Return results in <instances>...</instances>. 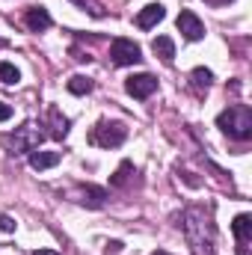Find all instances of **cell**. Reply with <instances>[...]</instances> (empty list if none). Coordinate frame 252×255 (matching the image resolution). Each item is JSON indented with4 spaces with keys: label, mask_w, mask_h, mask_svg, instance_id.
Listing matches in <instances>:
<instances>
[{
    "label": "cell",
    "mask_w": 252,
    "mask_h": 255,
    "mask_svg": "<svg viewBox=\"0 0 252 255\" xmlns=\"http://www.w3.org/2000/svg\"><path fill=\"white\" fill-rule=\"evenodd\" d=\"M184 238L196 255H214V223L205 208H187L181 217Z\"/></svg>",
    "instance_id": "1"
},
{
    "label": "cell",
    "mask_w": 252,
    "mask_h": 255,
    "mask_svg": "<svg viewBox=\"0 0 252 255\" xmlns=\"http://www.w3.org/2000/svg\"><path fill=\"white\" fill-rule=\"evenodd\" d=\"M217 128H220L226 136L244 142V139L252 136V110L247 104H232L229 110H223V113L217 116Z\"/></svg>",
    "instance_id": "2"
},
{
    "label": "cell",
    "mask_w": 252,
    "mask_h": 255,
    "mask_svg": "<svg viewBox=\"0 0 252 255\" xmlns=\"http://www.w3.org/2000/svg\"><path fill=\"white\" fill-rule=\"evenodd\" d=\"M45 139V130L36 125V122H24L21 128H15V133H9L6 136V145H9V151L12 154H30V151H36L39 148V142Z\"/></svg>",
    "instance_id": "3"
},
{
    "label": "cell",
    "mask_w": 252,
    "mask_h": 255,
    "mask_svg": "<svg viewBox=\"0 0 252 255\" xmlns=\"http://www.w3.org/2000/svg\"><path fill=\"white\" fill-rule=\"evenodd\" d=\"M127 139V128L125 122H98L89 133V142L92 145H101V148H116Z\"/></svg>",
    "instance_id": "4"
},
{
    "label": "cell",
    "mask_w": 252,
    "mask_h": 255,
    "mask_svg": "<svg viewBox=\"0 0 252 255\" xmlns=\"http://www.w3.org/2000/svg\"><path fill=\"white\" fill-rule=\"evenodd\" d=\"M110 60H113V65H136L142 63V48L133 39H113Z\"/></svg>",
    "instance_id": "5"
},
{
    "label": "cell",
    "mask_w": 252,
    "mask_h": 255,
    "mask_svg": "<svg viewBox=\"0 0 252 255\" xmlns=\"http://www.w3.org/2000/svg\"><path fill=\"white\" fill-rule=\"evenodd\" d=\"M125 92L127 95H133V98H148V95L157 92V77L148 74V71H142V74H130V77L125 80Z\"/></svg>",
    "instance_id": "6"
},
{
    "label": "cell",
    "mask_w": 252,
    "mask_h": 255,
    "mask_svg": "<svg viewBox=\"0 0 252 255\" xmlns=\"http://www.w3.org/2000/svg\"><path fill=\"white\" fill-rule=\"evenodd\" d=\"M232 232L238 238V255H250V241H252V217L250 214H238L232 223Z\"/></svg>",
    "instance_id": "7"
},
{
    "label": "cell",
    "mask_w": 252,
    "mask_h": 255,
    "mask_svg": "<svg viewBox=\"0 0 252 255\" xmlns=\"http://www.w3.org/2000/svg\"><path fill=\"white\" fill-rule=\"evenodd\" d=\"M175 24H178V30L184 33V39H187V42H199V39L205 36V24H202V21L196 18V12H190V9H184V12L178 15V21H175Z\"/></svg>",
    "instance_id": "8"
},
{
    "label": "cell",
    "mask_w": 252,
    "mask_h": 255,
    "mask_svg": "<svg viewBox=\"0 0 252 255\" xmlns=\"http://www.w3.org/2000/svg\"><path fill=\"white\" fill-rule=\"evenodd\" d=\"M24 24H27L30 33H45V30L54 24V18H51V12H48L45 6H30L27 15H24Z\"/></svg>",
    "instance_id": "9"
},
{
    "label": "cell",
    "mask_w": 252,
    "mask_h": 255,
    "mask_svg": "<svg viewBox=\"0 0 252 255\" xmlns=\"http://www.w3.org/2000/svg\"><path fill=\"white\" fill-rule=\"evenodd\" d=\"M166 18V9L160 6V3H148L145 9H139V15H136V27L139 30H151L157 21H163Z\"/></svg>",
    "instance_id": "10"
},
{
    "label": "cell",
    "mask_w": 252,
    "mask_h": 255,
    "mask_svg": "<svg viewBox=\"0 0 252 255\" xmlns=\"http://www.w3.org/2000/svg\"><path fill=\"white\" fill-rule=\"evenodd\" d=\"M74 196H77L80 205H89V208H101V205L107 202V190H104V187H92V184H89V187H80Z\"/></svg>",
    "instance_id": "11"
},
{
    "label": "cell",
    "mask_w": 252,
    "mask_h": 255,
    "mask_svg": "<svg viewBox=\"0 0 252 255\" xmlns=\"http://www.w3.org/2000/svg\"><path fill=\"white\" fill-rule=\"evenodd\" d=\"M63 160V154L60 151H30V166L33 169H51V166H57Z\"/></svg>",
    "instance_id": "12"
},
{
    "label": "cell",
    "mask_w": 252,
    "mask_h": 255,
    "mask_svg": "<svg viewBox=\"0 0 252 255\" xmlns=\"http://www.w3.org/2000/svg\"><path fill=\"white\" fill-rule=\"evenodd\" d=\"M151 51H154L163 63H172V57H175V42H172L169 36H157V39L151 42Z\"/></svg>",
    "instance_id": "13"
},
{
    "label": "cell",
    "mask_w": 252,
    "mask_h": 255,
    "mask_svg": "<svg viewBox=\"0 0 252 255\" xmlns=\"http://www.w3.org/2000/svg\"><path fill=\"white\" fill-rule=\"evenodd\" d=\"M211 80H214V74H211L208 68H193V71H190V86H193V92H208Z\"/></svg>",
    "instance_id": "14"
},
{
    "label": "cell",
    "mask_w": 252,
    "mask_h": 255,
    "mask_svg": "<svg viewBox=\"0 0 252 255\" xmlns=\"http://www.w3.org/2000/svg\"><path fill=\"white\" fill-rule=\"evenodd\" d=\"M48 119H51V136H54V139H63L65 133H68V119L60 116V110H57V107H51V110H48Z\"/></svg>",
    "instance_id": "15"
},
{
    "label": "cell",
    "mask_w": 252,
    "mask_h": 255,
    "mask_svg": "<svg viewBox=\"0 0 252 255\" xmlns=\"http://www.w3.org/2000/svg\"><path fill=\"white\" fill-rule=\"evenodd\" d=\"M92 86H95V83H92L89 77H83V74H74V77L68 80V92H71V95H86V92H92Z\"/></svg>",
    "instance_id": "16"
},
{
    "label": "cell",
    "mask_w": 252,
    "mask_h": 255,
    "mask_svg": "<svg viewBox=\"0 0 252 255\" xmlns=\"http://www.w3.org/2000/svg\"><path fill=\"white\" fill-rule=\"evenodd\" d=\"M0 80H3L6 86H15V83L21 80V71L12 63H0Z\"/></svg>",
    "instance_id": "17"
},
{
    "label": "cell",
    "mask_w": 252,
    "mask_h": 255,
    "mask_svg": "<svg viewBox=\"0 0 252 255\" xmlns=\"http://www.w3.org/2000/svg\"><path fill=\"white\" fill-rule=\"evenodd\" d=\"M77 6H83L89 15H95V18H104V6L98 3V0H74Z\"/></svg>",
    "instance_id": "18"
},
{
    "label": "cell",
    "mask_w": 252,
    "mask_h": 255,
    "mask_svg": "<svg viewBox=\"0 0 252 255\" xmlns=\"http://www.w3.org/2000/svg\"><path fill=\"white\" fill-rule=\"evenodd\" d=\"M133 166H130V160H125L122 166H119V172L113 175V187H125V181H127V172H130Z\"/></svg>",
    "instance_id": "19"
},
{
    "label": "cell",
    "mask_w": 252,
    "mask_h": 255,
    "mask_svg": "<svg viewBox=\"0 0 252 255\" xmlns=\"http://www.w3.org/2000/svg\"><path fill=\"white\" fill-rule=\"evenodd\" d=\"M0 232H6V235H9V232H15V220H12V217H6V214H0Z\"/></svg>",
    "instance_id": "20"
},
{
    "label": "cell",
    "mask_w": 252,
    "mask_h": 255,
    "mask_svg": "<svg viewBox=\"0 0 252 255\" xmlns=\"http://www.w3.org/2000/svg\"><path fill=\"white\" fill-rule=\"evenodd\" d=\"M12 119V107L6 101H0V122H9Z\"/></svg>",
    "instance_id": "21"
},
{
    "label": "cell",
    "mask_w": 252,
    "mask_h": 255,
    "mask_svg": "<svg viewBox=\"0 0 252 255\" xmlns=\"http://www.w3.org/2000/svg\"><path fill=\"white\" fill-rule=\"evenodd\" d=\"M205 3H211V6H226V3H232V0H205Z\"/></svg>",
    "instance_id": "22"
},
{
    "label": "cell",
    "mask_w": 252,
    "mask_h": 255,
    "mask_svg": "<svg viewBox=\"0 0 252 255\" xmlns=\"http://www.w3.org/2000/svg\"><path fill=\"white\" fill-rule=\"evenodd\" d=\"M39 255H60V253H54V250H42Z\"/></svg>",
    "instance_id": "23"
},
{
    "label": "cell",
    "mask_w": 252,
    "mask_h": 255,
    "mask_svg": "<svg viewBox=\"0 0 252 255\" xmlns=\"http://www.w3.org/2000/svg\"><path fill=\"white\" fill-rule=\"evenodd\" d=\"M154 255H166V253H154Z\"/></svg>",
    "instance_id": "24"
}]
</instances>
